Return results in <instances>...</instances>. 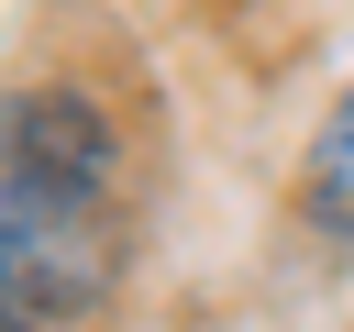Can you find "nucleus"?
I'll use <instances>...</instances> for the list:
<instances>
[{"mask_svg": "<svg viewBox=\"0 0 354 332\" xmlns=\"http://www.w3.org/2000/svg\"><path fill=\"white\" fill-rule=\"evenodd\" d=\"M122 122L77 77H22L11 89V155H0V277L11 321H55L111 299L122 277Z\"/></svg>", "mask_w": 354, "mask_h": 332, "instance_id": "1", "label": "nucleus"}, {"mask_svg": "<svg viewBox=\"0 0 354 332\" xmlns=\"http://www.w3.org/2000/svg\"><path fill=\"white\" fill-rule=\"evenodd\" d=\"M299 221L321 243H354V89L310 122V155H299Z\"/></svg>", "mask_w": 354, "mask_h": 332, "instance_id": "2", "label": "nucleus"}, {"mask_svg": "<svg viewBox=\"0 0 354 332\" xmlns=\"http://www.w3.org/2000/svg\"><path fill=\"white\" fill-rule=\"evenodd\" d=\"M11 332H44V321H11Z\"/></svg>", "mask_w": 354, "mask_h": 332, "instance_id": "3", "label": "nucleus"}]
</instances>
